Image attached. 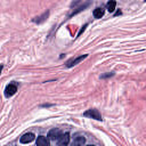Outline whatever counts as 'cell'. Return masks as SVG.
Here are the masks:
<instances>
[{
	"label": "cell",
	"mask_w": 146,
	"mask_h": 146,
	"mask_svg": "<svg viewBox=\"0 0 146 146\" xmlns=\"http://www.w3.org/2000/svg\"><path fill=\"white\" fill-rule=\"evenodd\" d=\"M115 6H116V1L115 0H110L107 2V5H106V8H107V10L110 13H113L115 10Z\"/></svg>",
	"instance_id": "ba28073f"
},
{
	"label": "cell",
	"mask_w": 146,
	"mask_h": 146,
	"mask_svg": "<svg viewBox=\"0 0 146 146\" xmlns=\"http://www.w3.org/2000/svg\"><path fill=\"white\" fill-rule=\"evenodd\" d=\"M87 56H88V55H82V56H79V57H76V58H72V59H70V60L66 63V66H67V67H72V66H74V65H76L78 63H80V62H82L84 58H87Z\"/></svg>",
	"instance_id": "8992f818"
},
{
	"label": "cell",
	"mask_w": 146,
	"mask_h": 146,
	"mask_svg": "<svg viewBox=\"0 0 146 146\" xmlns=\"http://www.w3.org/2000/svg\"><path fill=\"white\" fill-rule=\"evenodd\" d=\"M104 9L103 8H96L95 10H94V13H92V15H94V17L95 18H100V17H103L104 16Z\"/></svg>",
	"instance_id": "9c48e42d"
},
{
	"label": "cell",
	"mask_w": 146,
	"mask_h": 146,
	"mask_svg": "<svg viewBox=\"0 0 146 146\" xmlns=\"http://www.w3.org/2000/svg\"><path fill=\"white\" fill-rule=\"evenodd\" d=\"M36 145L38 146H48L49 145V140L44 136H39L36 138Z\"/></svg>",
	"instance_id": "52a82bcc"
},
{
	"label": "cell",
	"mask_w": 146,
	"mask_h": 146,
	"mask_svg": "<svg viewBox=\"0 0 146 146\" xmlns=\"http://www.w3.org/2000/svg\"><path fill=\"white\" fill-rule=\"evenodd\" d=\"M16 91H17L16 84H15V83H9V84L6 87V89H5V95H6V97H10V96L15 95Z\"/></svg>",
	"instance_id": "277c9868"
},
{
	"label": "cell",
	"mask_w": 146,
	"mask_h": 146,
	"mask_svg": "<svg viewBox=\"0 0 146 146\" xmlns=\"http://www.w3.org/2000/svg\"><path fill=\"white\" fill-rule=\"evenodd\" d=\"M60 136V131H59V129H51V130H49V132H48V139L49 140H51V141H55V140H57L58 139V137Z\"/></svg>",
	"instance_id": "5b68a950"
},
{
	"label": "cell",
	"mask_w": 146,
	"mask_h": 146,
	"mask_svg": "<svg viewBox=\"0 0 146 146\" xmlns=\"http://www.w3.org/2000/svg\"><path fill=\"white\" fill-rule=\"evenodd\" d=\"M57 144L59 146H66L70 144V133L68 132H65V133H60V136L58 137L57 139Z\"/></svg>",
	"instance_id": "7a4b0ae2"
},
{
	"label": "cell",
	"mask_w": 146,
	"mask_h": 146,
	"mask_svg": "<svg viewBox=\"0 0 146 146\" xmlns=\"http://www.w3.org/2000/svg\"><path fill=\"white\" fill-rule=\"evenodd\" d=\"M34 138H35L34 133H32V132H26V133H24V135L19 138V141H21L22 144H29V143L33 141Z\"/></svg>",
	"instance_id": "3957f363"
},
{
	"label": "cell",
	"mask_w": 146,
	"mask_h": 146,
	"mask_svg": "<svg viewBox=\"0 0 146 146\" xmlns=\"http://www.w3.org/2000/svg\"><path fill=\"white\" fill-rule=\"evenodd\" d=\"M84 143H86V138H84L83 136H79V137H76V138L74 139V141H73V144L76 145V146H79V145H83Z\"/></svg>",
	"instance_id": "30bf717a"
},
{
	"label": "cell",
	"mask_w": 146,
	"mask_h": 146,
	"mask_svg": "<svg viewBox=\"0 0 146 146\" xmlns=\"http://www.w3.org/2000/svg\"><path fill=\"white\" fill-rule=\"evenodd\" d=\"M83 115H84V116H87V117H91V119L98 120V121H100V120H102V115H100V113L98 112V110H95V108L87 110V111L83 113Z\"/></svg>",
	"instance_id": "6da1fadb"
}]
</instances>
